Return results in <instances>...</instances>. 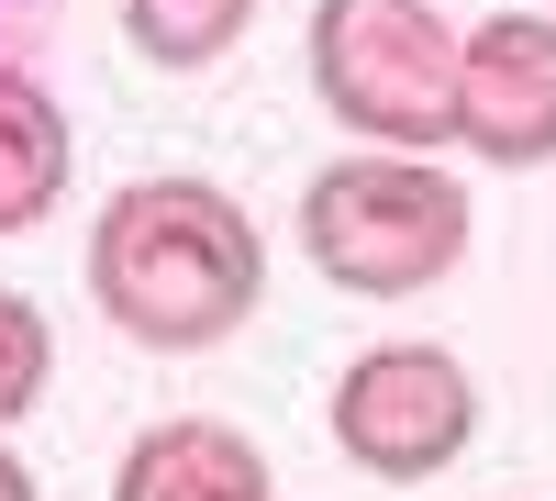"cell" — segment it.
Listing matches in <instances>:
<instances>
[{"mask_svg":"<svg viewBox=\"0 0 556 501\" xmlns=\"http://www.w3.org/2000/svg\"><path fill=\"white\" fill-rule=\"evenodd\" d=\"M89 301L156 356L235 346L267 301V235L223 178H123L89 223Z\"/></svg>","mask_w":556,"mask_h":501,"instance_id":"cell-1","label":"cell"},{"mask_svg":"<svg viewBox=\"0 0 556 501\" xmlns=\"http://www.w3.org/2000/svg\"><path fill=\"white\" fill-rule=\"evenodd\" d=\"M468 235H479L468 178H445L434 156H401V146H345L301 190V256L356 301H412L456 279Z\"/></svg>","mask_w":556,"mask_h":501,"instance_id":"cell-2","label":"cell"},{"mask_svg":"<svg viewBox=\"0 0 556 501\" xmlns=\"http://www.w3.org/2000/svg\"><path fill=\"white\" fill-rule=\"evenodd\" d=\"M456 34L434 0H323L312 12V89L356 146L445 156L456 146Z\"/></svg>","mask_w":556,"mask_h":501,"instance_id":"cell-3","label":"cell"},{"mask_svg":"<svg viewBox=\"0 0 556 501\" xmlns=\"http://www.w3.org/2000/svg\"><path fill=\"white\" fill-rule=\"evenodd\" d=\"M323 424H334V446H345L367 479L412 490V479H434V468L468 458V435H479V379H468V356H456V346L390 335V346L345 356Z\"/></svg>","mask_w":556,"mask_h":501,"instance_id":"cell-4","label":"cell"},{"mask_svg":"<svg viewBox=\"0 0 556 501\" xmlns=\"http://www.w3.org/2000/svg\"><path fill=\"white\" fill-rule=\"evenodd\" d=\"M456 146L479 167L556 156V23L545 12H479L456 34Z\"/></svg>","mask_w":556,"mask_h":501,"instance_id":"cell-5","label":"cell"},{"mask_svg":"<svg viewBox=\"0 0 556 501\" xmlns=\"http://www.w3.org/2000/svg\"><path fill=\"white\" fill-rule=\"evenodd\" d=\"M112 501H267V446L223 413H167L123 446Z\"/></svg>","mask_w":556,"mask_h":501,"instance_id":"cell-6","label":"cell"},{"mask_svg":"<svg viewBox=\"0 0 556 501\" xmlns=\"http://www.w3.org/2000/svg\"><path fill=\"white\" fill-rule=\"evenodd\" d=\"M67 167H78V134L56 112V89L34 67H0V235H34L67 201Z\"/></svg>","mask_w":556,"mask_h":501,"instance_id":"cell-7","label":"cell"},{"mask_svg":"<svg viewBox=\"0 0 556 501\" xmlns=\"http://www.w3.org/2000/svg\"><path fill=\"white\" fill-rule=\"evenodd\" d=\"M245 23H256V0H123V34H134V57L146 67H223L245 45Z\"/></svg>","mask_w":556,"mask_h":501,"instance_id":"cell-8","label":"cell"},{"mask_svg":"<svg viewBox=\"0 0 556 501\" xmlns=\"http://www.w3.org/2000/svg\"><path fill=\"white\" fill-rule=\"evenodd\" d=\"M45 379H56V324H45L23 290H0V435L45 401Z\"/></svg>","mask_w":556,"mask_h":501,"instance_id":"cell-9","label":"cell"},{"mask_svg":"<svg viewBox=\"0 0 556 501\" xmlns=\"http://www.w3.org/2000/svg\"><path fill=\"white\" fill-rule=\"evenodd\" d=\"M0 501H45V490H34V468L12 458V446H0Z\"/></svg>","mask_w":556,"mask_h":501,"instance_id":"cell-10","label":"cell"},{"mask_svg":"<svg viewBox=\"0 0 556 501\" xmlns=\"http://www.w3.org/2000/svg\"><path fill=\"white\" fill-rule=\"evenodd\" d=\"M0 23H12V0H0Z\"/></svg>","mask_w":556,"mask_h":501,"instance_id":"cell-11","label":"cell"}]
</instances>
